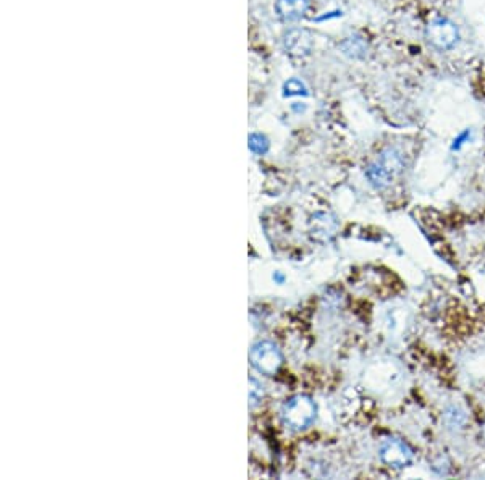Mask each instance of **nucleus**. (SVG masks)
<instances>
[{
    "mask_svg": "<svg viewBox=\"0 0 485 480\" xmlns=\"http://www.w3.org/2000/svg\"><path fill=\"white\" fill-rule=\"evenodd\" d=\"M405 167V156L400 149L387 147L378 154L377 160L367 167L366 175L374 188L385 190L396 180V176L403 174Z\"/></svg>",
    "mask_w": 485,
    "mask_h": 480,
    "instance_id": "obj_1",
    "label": "nucleus"
},
{
    "mask_svg": "<svg viewBox=\"0 0 485 480\" xmlns=\"http://www.w3.org/2000/svg\"><path fill=\"white\" fill-rule=\"evenodd\" d=\"M317 407L312 398L306 395H296L283 405L282 419L283 424L291 430H304L315 419Z\"/></svg>",
    "mask_w": 485,
    "mask_h": 480,
    "instance_id": "obj_2",
    "label": "nucleus"
},
{
    "mask_svg": "<svg viewBox=\"0 0 485 480\" xmlns=\"http://www.w3.org/2000/svg\"><path fill=\"white\" fill-rule=\"evenodd\" d=\"M249 361L251 366L256 369L259 373H264L267 377H273L280 371L283 364V356L280 348L272 342H259L253 347L249 353Z\"/></svg>",
    "mask_w": 485,
    "mask_h": 480,
    "instance_id": "obj_3",
    "label": "nucleus"
},
{
    "mask_svg": "<svg viewBox=\"0 0 485 480\" xmlns=\"http://www.w3.org/2000/svg\"><path fill=\"white\" fill-rule=\"evenodd\" d=\"M425 39L439 50H451L459 41V30L451 20L435 18L425 28Z\"/></svg>",
    "mask_w": 485,
    "mask_h": 480,
    "instance_id": "obj_4",
    "label": "nucleus"
},
{
    "mask_svg": "<svg viewBox=\"0 0 485 480\" xmlns=\"http://www.w3.org/2000/svg\"><path fill=\"white\" fill-rule=\"evenodd\" d=\"M378 456H381L382 463L387 464L388 468L403 469L412 463L414 453H412L411 446L406 441L390 436V439H385L381 443Z\"/></svg>",
    "mask_w": 485,
    "mask_h": 480,
    "instance_id": "obj_5",
    "label": "nucleus"
},
{
    "mask_svg": "<svg viewBox=\"0 0 485 480\" xmlns=\"http://www.w3.org/2000/svg\"><path fill=\"white\" fill-rule=\"evenodd\" d=\"M312 228H311V237L317 239V241H329V239L333 238L335 230H337V222L330 214H315L312 217Z\"/></svg>",
    "mask_w": 485,
    "mask_h": 480,
    "instance_id": "obj_6",
    "label": "nucleus"
},
{
    "mask_svg": "<svg viewBox=\"0 0 485 480\" xmlns=\"http://www.w3.org/2000/svg\"><path fill=\"white\" fill-rule=\"evenodd\" d=\"M285 47L291 55H306L312 49V37L304 30H293L285 36Z\"/></svg>",
    "mask_w": 485,
    "mask_h": 480,
    "instance_id": "obj_7",
    "label": "nucleus"
},
{
    "mask_svg": "<svg viewBox=\"0 0 485 480\" xmlns=\"http://www.w3.org/2000/svg\"><path fill=\"white\" fill-rule=\"evenodd\" d=\"M277 13L283 21H296L304 17L309 0H277Z\"/></svg>",
    "mask_w": 485,
    "mask_h": 480,
    "instance_id": "obj_8",
    "label": "nucleus"
},
{
    "mask_svg": "<svg viewBox=\"0 0 485 480\" xmlns=\"http://www.w3.org/2000/svg\"><path fill=\"white\" fill-rule=\"evenodd\" d=\"M342 49L345 54L353 57V59H364L367 55L366 42L359 37H349L342 44Z\"/></svg>",
    "mask_w": 485,
    "mask_h": 480,
    "instance_id": "obj_9",
    "label": "nucleus"
},
{
    "mask_svg": "<svg viewBox=\"0 0 485 480\" xmlns=\"http://www.w3.org/2000/svg\"><path fill=\"white\" fill-rule=\"evenodd\" d=\"M464 412L458 409V407H450V409L445 412V422L451 429H461V427L464 425Z\"/></svg>",
    "mask_w": 485,
    "mask_h": 480,
    "instance_id": "obj_10",
    "label": "nucleus"
},
{
    "mask_svg": "<svg viewBox=\"0 0 485 480\" xmlns=\"http://www.w3.org/2000/svg\"><path fill=\"white\" fill-rule=\"evenodd\" d=\"M249 149L254 154H266L268 149V141L266 139V136H262V134H251L249 136Z\"/></svg>",
    "mask_w": 485,
    "mask_h": 480,
    "instance_id": "obj_11",
    "label": "nucleus"
},
{
    "mask_svg": "<svg viewBox=\"0 0 485 480\" xmlns=\"http://www.w3.org/2000/svg\"><path fill=\"white\" fill-rule=\"evenodd\" d=\"M249 383H251V388H249V400H251V405H257L259 401L262 400V395H264V390H262V387L259 385V383L254 380V378H251L249 380Z\"/></svg>",
    "mask_w": 485,
    "mask_h": 480,
    "instance_id": "obj_12",
    "label": "nucleus"
},
{
    "mask_svg": "<svg viewBox=\"0 0 485 480\" xmlns=\"http://www.w3.org/2000/svg\"><path fill=\"white\" fill-rule=\"evenodd\" d=\"M285 89H286L288 95H291V94H306L304 84H302L301 81H298V80H290V81H288V83L285 84Z\"/></svg>",
    "mask_w": 485,
    "mask_h": 480,
    "instance_id": "obj_13",
    "label": "nucleus"
},
{
    "mask_svg": "<svg viewBox=\"0 0 485 480\" xmlns=\"http://www.w3.org/2000/svg\"><path fill=\"white\" fill-rule=\"evenodd\" d=\"M482 436L485 439V421H484V425H482Z\"/></svg>",
    "mask_w": 485,
    "mask_h": 480,
    "instance_id": "obj_14",
    "label": "nucleus"
}]
</instances>
